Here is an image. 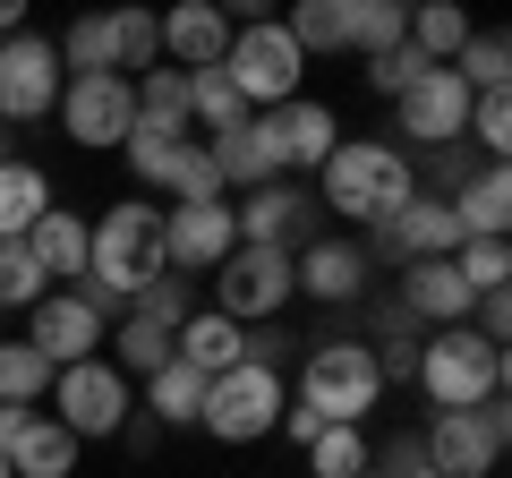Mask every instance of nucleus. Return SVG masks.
<instances>
[{"mask_svg":"<svg viewBox=\"0 0 512 478\" xmlns=\"http://www.w3.org/2000/svg\"><path fill=\"white\" fill-rule=\"evenodd\" d=\"M410 385L427 393V410H487V402H504V350L478 342L470 325H444L419 342Z\"/></svg>","mask_w":512,"mask_h":478,"instance_id":"20e7f679","label":"nucleus"},{"mask_svg":"<svg viewBox=\"0 0 512 478\" xmlns=\"http://www.w3.org/2000/svg\"><path fill=\"white\" fill-rule=\"evenodd\" d=\"M94 26H103V69H111V77L163 69V35H154L146 9H111V18H94Z\"/></svg>","mask_w":512,"mask_h":478,"instance_id":"cd10ccee","label":"nucleus"},{"mask_svg":"<svg viewBox=\"0 0 512 478\" xmlns=\"http://www.w3.org/2000/svg\"><path fill=\"white\" fill-rule=\"evenodd\" d=\"M60 86H69V69H60L52 35H9L0 43V129H26V120H52Z\"/></svg>","mask_w":512,"mask_h":478,"instance_id":"f8f14e48","label":"nucleus"},{"mask_svg":"<svg viewBox=\"0 0 512 478\" xmlns=\"http://www.w3.org/2000/svg\"><path fill=\"white\" fill-rule=\"evenodd\" d=\"M453 274L470 282V291H504V282H512V239H461Z\"/></svg>","mask_w":512,"mask_h":478,"instance_id":"58836bf2","label":"nucleus"},{"mask_svg":"<svg viewBox=\"0 0 512 478\" xmlns=\"http://www.w3.org/2000/svg\"><path fill=\"white\" fill-rule=\"evenodd\" d=\"M367 274H376V265H367L359 239H325V231L291 257V291L316 299V308H350V299H367Z\"/></svg>","mask_w":512,"mask_h":478,"instance_id":"a211bd4d","label":"nucleus"},{"mask_svg":"<svg viewBox=\"0 0 512 478\" xmlns=\"http://www.w3.org/2000/svg\"><path fill=\"white\" fill-rule=\"evenodd\" d=\"M282 35L299 43V60H316V52H350V0H299L291 18H282Z\"/></svg>","mask_w":512,"mask_h":478,"instance_id":"c756f323","label":"nucleus"},{"mask_svg":"<svg viewBox=\"0 0 512 478\" xmlns=\"http://www.w3.org/2000/svg\"><path fill=\"white\" fill-rule=\"evenodd\" d=\"M222 77L239 86L248 111H282V103H299V86H308V60H299V43L282 35V18H248V26H231Z\"/></svg>","mask_w":512,"mask_h":478,"instance_id":"39448f33","label":"nucleus"},{"mask_svg":"<svg viewBox=\"0 0 512 478\" xmlns=\"http://www.w3.org/2000/svg\"><path fill=\"white\" fill-rule=\"evenodd\" d=\"M0 163H9V129H0Z\"/></svg>","mask_w":512,"mask_h":478,"instance_id":"09e8293b","label":"nucleus"},{"mask_svg":"<svg viewBox=\"0 0 512 478\" xmlns=\"http://www.w3.org/2000/svg\"><path fill=\"white\" fill-rule=\"evenodd\" d=\"M248 120V103H239V86L222 69H197L188 77V129H205V137H222V129H239Z\"/></svg>","mask_w":512,"mask_h":478,"instance_id":"f704fd0d","label":"nucleus"},{"mask_svg":"<svg viewBox=\"0 0 512 478\" xmlns=\"http://www.w3.org/2000/svg\"><path fill=\"white\" fill-rule=\"evenodd\" d=\"M282 402H291V376L248 368V359H239L231 376H214V385H205L197 427H205L214 444H265V436L282 427Z\"/></svg>","mask_w":512,"mask_h":478,"instance_id":"0eeeda50","label":"nucleus"},{"mask_svg":"<svg viewBox=\"0 0 512 478\" xmlns=\"http://www.w3.org/2000/svg\"><path fill=\"white\" fill-rule=\"evenodd\" d=\"M9 35H26V0H0V43Z\"/></svg>","mask_w":512,"mask_h":478,"instance_id":"de8ad7c7","label":"nucleus"},{"mask_svg":"<svg viewBox=\"0 0 512 478\" xmlns=\"http://www.w3.org/2000/svg\"><path fill=\"white\" fill-rule=\"evenodd\" d=\"M504 444H512L504 402H487V410H436V419L419 427V453H427L436 478H495Z\"/></svg>","mask_w":512,"mask_h":478,"instance_id":"6e6552de","label":"nucleus"},{"mask_svg":"<svg viewBox=\"0 0 512 478\" xmlns=\"http://www.w3.org/2000/svg\"><path fill=\"white\" fill-rule=\"evenodd\" d=\"M77 453L86 444L52 410H0V461H9V478H77Z\"/></svg>","mask_w":512,"mask_h":478,"instance_id":"f3484780","label":"nucleus"},{"mask_svg":"<svg viewBox=\"0 0 512 478\" xmlns=\"http://www.w3.org/2000/svg\"><path fill=\"white\" fill-rule=\"evenodd\" d=\"M154 274H171V257H163V205H146V197L103 205V214L86 222V282H77V291H94L103 308H128Z\"/></svg>","mask_w":512,"mask_h":478,"instance_id":"f257e3e1","label":"nucleus"},{"mask_svg":"<svg viewBox=\"0 0 512 478\" xmlns=\"http://www.w3.org/2000/svg\"><path fill=\"white\" fill-rule=\"evenodd\" d=\"M52 120H60V137H69V146L120 154L128 129H137V86H128V77H111V69L69 77V86H60V103H52Z\"/></svg>","mask_w":512,"mask_h":478,"instance_id":"1a4fd4ad","label":"nucleus"},{"mask_svg":"<svg viewBox=\"0 0 512 478\" xmlns=\"http://www.w3.org/2000/svg\"><path fill=\"white\" fill-rule=\"evenodd\" d=\"M478 146V163H504V146H512V86L504 94H470V129H461Z\"/></svg>","mask_w":512,"mask_h":478,"instance_id":"4c0bfd02","label":"nucleus"},{"mask_svg":"<svg viewBox=\"0 0 512 478\" xmlns=\"http://www.w3.org/2000/svg\"><path fill=\"white\" fill-rule=\"evenodd\" d=\"M444 205H453L461 239H504V231H512V171H504V163H478V171H461Z\"/></svg>","mask_w":512,"mask_h":478,"instance_id":"5701e85b","label":"nucleus"},{"mask_svg":"<svg viewBox=\"0 0 512 478\" xmlns=\"http://www.w3.org/2000/svg\"><path fill=\"white\" fill-rule=\"evenodd\" d=\"M367 461H376L367 427H325V436L308 444V478H367Z\"/></svg>","mask_w":512,"mask_h":478,"instance_id":"e433bc0d","label":"nucleus"},{"mask_svg":"<svg viewBox=\"0 0 512 478\" xmlns=\"http://www.w3.org/2000/svg\"><path fill=\"white\" fill-rule=\"evenodd\" d=\"M188 146H197V129H180V120H137L128 146H120V163H128V180H137V188H163L171 163H180Z\"/></svg>","mask_w":512,"mask_h":478,"instance_id":"bb28decb","label":"nucleus"},{"mask_svg":"<svg viewBox=\"0 0 512 478\" xmlns=\"http://www.w3.org/2000/svg\"><path fill=\"white\" fill-rule=\"evenodd\" d=\"M52 205H60V197H52V171H43V163H26V154L0 163V239H26Z\"/></svg>","mask_w":512,"mask_h":478,"instance_id":"a878e982","label":"nucleus"},{"mask_svg":"<svg viewBox=\"0 0 512 478\" xmlns=\"http://www.w3.org/2000/svg\"><path fill=\"white\" fill-rule=\"evenodd\" d=\"M52 368H43L35 342H0V410H43Z\"/></svg>","mask_w":512,"mask_h":478,"instance_id":"72a5a7b5","label":"nucleus"},{"mask_svg":"<svg viewBox=\"0 0 512 478\" xmlns=\"http://www.w3.org/2000/svg\"><path fill=\"white\" fill-rule=\"evenodd\" d=\"M197 410H205V376H188L180 359L137 385V419L146 427H197Z\"/></svg>","mask_w":512,"mask_h":478,"instance_id":"c85d7f7f","label":"nucleus"},{"mask_svg":"<svg viewBox=\"0 0 512 478\" xmlns=\"http://www.w3.org/2000/svg\"><path fill=\"white\" fill-rule=\"evenodd\" d=\"M18 248L35 257V274L52 282V291H77V282H86V222H77L69 205H52V214L18 239Z\"/></svg>","mask_w":512,"mask_h":478,"instance_id":"393cba45","label":"nucleus"},{"mask_svg":"<svg viewBox=\"0 0 512 478\" xmlns=\"http://www.w3.org/2000/svg\"><path fill=\"white\" fill-rule=\"evenodd\" d=\"M43 410H52V419L69 427L77 444H120V427L137 419V385H128L111 359H77V368H60V376H52Z\"/></svg>","mask_w":512,"mask_h":478,"instance_id":"423d86ee","label":"nucleus"},{"mask_svg":"<svg viewBox=\"0 0 512 478\" xmlns=\"http://www.w3.org/2000/svg\"><path fill=\"white\" fill-rule=\"evenodd\" d=\"M367 478H384V470H376V461H367Z\"/></svg>","mask_w":512,"mask_h":478,"instance_id":"8fccbe9b","label":"nucleus"},{"mask_svg":"<svg viewBox=\"0 0 512 478\" xmlns=\"http://www.w3.org/2000/svg\"><path fill=\"white\" fill-rule=\"evenodd\" d=\"M231 231H239V248H282V257H299L316 239V197L299 180L248 188V197H231Z\"/></svg>","mask_w":512,"mask_h":478,"instance_id":"2eb2a0df","label":"nucleus"},{"mask_svg":"<svg viewBox=\"0 0 512 478\" xmlns=\"http://www.w3.org/2000/svg\"><path fill=\"white\" fill-rule=\"evenodd\" d=\"M419 69H436V60H419V52H410V43H402V52H384V60H367V86H376L384 103H393V94H402V86H410V77H419Z\"/></svg>","mask_w":512,"mask_h":478,"instance_id":"a18cd8bd","label":"nucleus"},{"mask_svg":"<svg viewBox=\"0 0 512 478\" xmlns=\"http://www.w3.org/2000/svg\"><path fill=\"white\" fill-rule=\"evenodd\" d=\"M470 35H478V26L461 18V9H444V0H436V9H410V52H419V60H436V69H453Z\"/></svg>","mask_w":512,"mask_h":478,"instance_id":"c9c22d12","label":"nucleus"},{"mask_svg":"<svg viewBox=\"0 0 512 478\" xmlns=\"http://www.w3.org/2000/svg\"><path fill=\"white\" fill-rule=\"evenodd\" d=\"M291 402L325 427H367L384 402V376H376V350L367 342H308L299 350V376H291Z\"/></svg>","mask_w":512,"mask_h":478,"instance_id":"7ed1b4c3","label":"nucleus"},{"mask_svg":"<svg viewBox=\"0 0 512 478\" xmlns=\"http://www.w3.org/2000/svg\"><path fill=\"white\" fill-rule=\"evenodd\" d=\"M205 163H214L222 197H248V188H274V180H291V171H282V137H274V111H248L239 129L205 137Z\"/></svg>","mask_w":512,"mask_h":478,"instance_id":"dca6fc26","label":"nucleus"},{"mask_svg":"<svg viewBox=\"0 0 512 478\" xmlns=\"http://www.w3.org/2000/svg\"><path fill=\"white\" fill-rule=\"evenodd\" d=\"M171 359H180L188 376H205V385H214V376H231L239 359H248V333H239L231 316H214V308H188V325L171 333Z\"/></svg>","mask_w":512,"mask_h":478,"instance_id":"4be33fe9","label":"nucleus"},{"mask_svg":"<svg viewBox=\"0 0 512 478\" xmlns=\"http://www.w3.org/2000/svg\"><path fill=\"white\" fill-rule=\"evenodd\" d=\"M163 197H171V205H222V180H214V163H205V146H188L180 163H171Z\"/></svg>","mask_w":512,"mask_h":478,"instance_id":"37998d69","label":"nucleus"},{"mask_svg":"<svg viewBox=\"0 0 512 478\" xmlns=\"http://www.w3.org/2000/svg\"><path fill=\"white\" fill-rule=\"evenodd\" d=\"M103 359L128 376V385H146L154 368H171V333H163V325H146V316H120V333H111Z\"/></svg>","mask_w":512,"mask_h":478,"instance_id":"7c9ffc66","label":"nucleus"},{"mask_svg":"<svg viewBox=\"0 0 512 478\" xmlns=\"http://www.w3.org/2000/svg\"><path fill=\"white\" fill-rule=\"evenodd\" d=\"M359 248H367V265H384V257L393 265H427V257H453L461 248V222H453V205H444L436 188H419L410 205H393L384 222H367Z\"/></svg>","mask_w":512,"mask_h":478,"instance_id":"ddd939ff","label":"nucleus"},{"mask_svg":"<svg viewBox=\"0 0 512 478\" xmlns=\"http://www.w3.org/2000/svg\"><path fill=\"white\" fill-rule=\"evenodd\" d=\"M231 248H239L231 197H222V205H171V214H163V257H171V274H214Z\"/></svg>","mask_w":512,"mask_h":478,"instance_id":"6ab92c4d","label":"nucleus"},{"mask_svg":"<svg viewBox=\"0 0 512 478\" xmlns=\"http://www.w3.org/2000/svg\"><path fill=\"white\" fill-rule=\"evenodd\" d=\"M316 180H325L316 214H342V222H384L393 205L419 197V163H410L393 137H342Z\"/></svg>","mask_w":512,"mask_h":478,"instance_id":"f03ea898","label":"nucleus"},{"mask_svg":"<svg viewBox=\"0 0 512 478\" xmlns=\"http://www.w3.org/2000/svg\"><path fill=\"white\" fill-rule=\"evenodd\" d=\"M274 137H282V171H325V154L342 146V111L299 94V103L274 111Z\"/></svg>","mask_w":512,"mask_h":478,"instance_id":"b1692460","label":"nucleus"},{"mask_svg":"<svg viewBox=\"0 0 512 478\" xmlns=\"http://www.w3.org/2000/svg\"><path fill=\"white\" fill-rule=\"evenodd\" d=\"M231 26L239 18H222L214 0H180L171 18H154V35H163V69H222V52H231Z\"/></svg>","mask_w":512,"mask_h":478,"instance_id":"aec40b11","label":"nucleus"},{"mask_svg":"<svg viewBox=\"0 0 512 478\" xmlns=\"http://www.w3.org/2000/svg\"><path fill=\"white\" fill-rule=\"evenodd\" d=\"M376 470H384V478H436V470H427V453H419V436H393V444L376 453Z\"/></svg>","mask_w":512,"mask_h":478,"instance_id":"49530a36","label":"nucleus"},{"mask_svg":"<svg viewBox=\"0 0 512 478\" xmlns=\"http://www.w3.org/2000/svg\"><path fill=\"white\" fill-rule=\"evenodd\" d=\"M43 291H52V282L35 274V257H26L18 239H0V308H18V316H26Z\"/></svg>","mask_w":512,"mask_h":478,"instance_id":"79ce46f5","label":"nucleus"},{"mask_svg":"<svg viewBox=\"0 0 512 478\" xmlns=\"http://www.w3.org/2000/svg\"><path fill=\"white\" fill-rule=\"evenodd\" d=\"M26 342L43 350V368H77V359H103L111 342V308L94 291H43L35 308H26Z\"/></svg>","mask_w":512,"mask_h":478,"instance_id":"9b49d317","label":"nucleus"},{"mask_svg":"<svg viewBox=\"0 0 512 478\" xmlns=\"http://www.w3.org/2000/svg\"><path fill=\"white\" fill-rule=\"evenodd\" d=\"M128 86H137V120H180L188 129V69H146Z\"/></svg>","mask_w":512,"mask_h":478,"instance_id":"ea45409f","label":"nucleus"},{"mask_svg":"<svg viewBox=\"0 0 512 478\" xmlns=\"http://www.w3.org/2000/svg\"><path fill=\"white\" fill-rule=\"evenodd\" d=\"M453 77H461L470 94H504V86H512V35H495V26H478V35L461 43Z\"/></svg>","mask_w":512,"mask_h":478,"instance_id":"473e14b6","label":"nucleus"},{"mask_svg":"<svg viewBox=\"0 0 512 478\" xmlns=\"http://www.w3.org/2000/svg\"><path fill=\"white\" fill-rule=\"evenodd\" d=\"M291 257L282 248H231V257L214 265V316H231L239 333L248 325H282V308H291Z\"/></svg>","mask_w":512,"mask_h":478,"instance_id":"9d476101","label":"nucleus"},{"mask_svg":"<svg viewBox=\"0 0 512 478\" xmlns=\"http://www.w3.org/2000/svg\"><path fill=\"white\" fill-rule=\"evenodd\" d=\"M248 368H299V333L291 325H248Z\"/></svg>","mask_w":512,"mask_h":478,"instance_id":"c03bdc74","label":"nucleus"},{"mask_svg":"<svg viewBox=\"0 0 512 478\" xmlns=\"http://www.w3.org/2000/svg\"><path fill=\"white\" fill-rule=\"evenodd\" d=\"M120 316H146V325H163V333H180L188 325V274H154L146 291L128 299Z\"/></svg>","mask_w":512,"mask_h":478,"instance_id":"a19ab883","label":"nucleus"},{"mask_svg":"<svg viewBox=\"0 0 512 478\" xmlns=\"http://www.w3.org/2000/svg\"><path fill=\"white\" fill-rule=\"evenodd\" d=\"M393 308L410 316V325H427V333H444V325H470V308H478V291L453 274V257H427V265H402V299Z\"/></svg>","mask_w":512,"mask_h":478,"instance_id":"412c9836","label":"nucleus"},{"mask_svg":"<svg viewBox=\"0 0 512 478\" xmlns=\"http://www.w3.org/2000/svg\"><path fill=\"white\" fill-rule=\"evenodd\" d=\"M410 43V9L402 0H350V52L384 60V52H402Z\"/></svg>","mask_w":512,"mask_h":478,"instance_id":"2f4dec72","label":"nucleus"},{"mask_svg":"<svg viewBox=\"0 0 512 478\" xmlns=\"http://www.w3.org/2000/svg\"><path fill=\"white\" fill-rule=\"evenodd\" d=\"M0 478H9V461H0Z\"/></svg>","mask_w":512,"mask_h":478,"instance_id":"3c124183","label":"nucleus"},{"mask_svg":"<svg viewBox=\"0 0 512 478\" xmlns=\"http://www.w3.org/2000/svg\"><path fill=\"white\" fill-rule=\"evenodd\" d=\"M393 129H402L419 154L461 146V129H470V86H461L453 69H419L402 94H393ZM410 146H402V154H410Z\"/></svg>","mask_w":512,"mask_h":478,"instance_id":"4468645a","label":"nucleus"}]
</instances>
